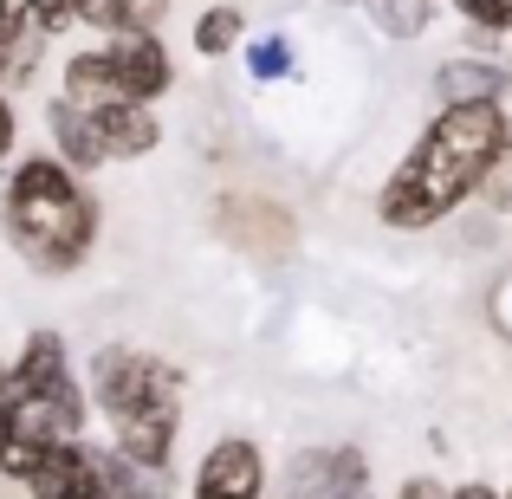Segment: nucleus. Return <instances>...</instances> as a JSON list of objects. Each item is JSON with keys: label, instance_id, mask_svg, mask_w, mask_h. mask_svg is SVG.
I'll return each instance as SVG.
<instances>
[{"label": "nucleus", "instance_id": "dca6fc26", "mask_svg": "<svg viewBox=\"0 0 512 499\" xmlns=\"http://www.w3.org/2000/svg\"><path fill=\"white\" fill-rule=\"evenodd\" d=\"M188 46H195L201 59H227V52H240V46H247V13H240L234 0L201 7L195 26H188Z\"/></svg>", "mask_w": 512, "mask_h": 499}, {"label": "nucleus", "instance_id": "bb28decb", "mask_svg": "<svg viewBox=\"0 0 512 499\" xmlns=\"http://www.w3.org/2000/svg\"><path fill=\"white\" fill-rule=\"evenodd\" d=\"M0 20H7V0H0Z\"/></svg>", "mask_w": 512, "mask_h": 499}, {"label": "nucleus", "instance_id": "a878e982", "mask_svg": "<svg viewBox=\"0 0 512 499\" xmlns=\"http://www.w3.org/2000/svg\"><path fill=\"white\" fill-rule=\"evenodd\" d=\"M500 499H512V487H500Z\"/></svg>", "mask_w": 512, "mask_h": 499}, {"label": "nucleus", "instance_id": "f3484780", "mask_svg": "<svg viewBox=\"0 0 512 499\" xmlns=\"http://www.w3.org/2000/svg\"><path fill=\"white\" fill-rule=\"evenodd\" d=\"M383 39H422L435 26V0H357Z\"/></svg>", "mask_w": 512, "mask_h": 499}, {"label": "nucleus", "instance_id": "9d476101", "mask_svg": "<svg viewBox=\"0 0 512 499\" xmlns=\"http://www.w3.org/2000/svg\"><path fill=\"white\" fill-rule=\"evenodd\" d=\"M512 65L487 59V52H454L435 65V104H506Z\"/></svg>", "mask_w": 512, "mask_h": 499}, {"label": "nucleus", "instance_id": "4468645a", "mask_svg": "<svg viewBox=\"0 0 512 499\" xmlns=\"http://www.w3.org/2000/svg\"><path fill=\"white\" fill-rule=\"evenodd\" d=\"M59 98H65V104H78L85 117L124 98V91H117V78H111V65H104V46H78V52H65V65H59ZM130 104H137V98H130Z\"/></svg>", "mask_w": 512, "mask_h": 499}, {"label": "nucleus", "instance_id": "7ed1b4c3", "mask_svg": "<svg viewBox=\"0 0 512 499\" xmlns=\"http://www.w3.org/2000/svg\"><path fill=\"white\" fill-rule=\"evenodd\" d=\"M85 396H91V415L104 422H124V415H143V409H163V402H182L188 396V376L175 370L169 357L156 350H137V344H98L85 363Z\"/></svg>", "mask_w": 512, "mask_h": 499}, {"label": "nucleus", "instance_id": "412c9836", "mask_svg": "<svg viewBox=\"0 0 512 499\" xmlns=\"http://www.w3.org/2000/svg\"><path fill=\"white\" fill-rule=\"evenodd\" d=\"M26 13H33V26L46 39H59V33H72V26H78V0H26Z\"/></svg>", "mask_w": 512, "mask_h": 499}, {"label": "nucleus", "instance_id": "20e7f679", "mask_svg": "<svg viewBox=\"0 0 512 499\" xmlns=\"http://www.w3.org/2000/svg\"><path fill=\"white\" fill-rule=\"evenodd\" d=\"M286 499H363L370 493V454L357 441H318V448H299L279 474Z\"/></svg>", "mask_w": 512, "mask_h": 499}, {"label": "nucleus", "instance_id": "0eeeda50", "mask_svg": "<svg viewBox=\"0 0 512 499\" xmlns=\"http://www.w3.org/2000/svg\"><path fill=\"white\" fill-rule=\"evenodd\" d=\"M98 46H104V65H111L124 98L163 104L175 91V52H169L163 33H111V39H98Z\"/></svg>", "mask_w": 512, "mask_h": 499}, {"label": "nucleus", "instance_id": "a211bd4d", "mask_svg": "<svg viewBox=\"0 0 512 499\" xmlns=\"http://www.w3.org/2000/svg\"><path fill=\"white\" fill-rule=\"evenodd\" d=\"M247 78L253 85H279V78H292L299 72V46H292V33H260V39H247Z\"/></svg>", "mask_w": 512, "mask_h": 499}, {"label": "nucleus", "instance_id": "f03ea898", "mask_svg": "<svg viewBox=\"0 0 512 499\" xmlns=\"http://www.w3.org/2000/svg\"><path fill=\"white\" fill-rule=\"evenodd\" d=\"M104 234V201L85 175L65 169L52 150H33L7 169L0 188V240L33 279H72Z\"/></svg>", "mask_w": 512, "mask_h": 499}, {"label": "nucleus", "instance_id": "aec40b11", "mask_svg": "<svg viewBox=\"0 0 512 499\" xmlns=\"http://www.w3.org/2000/svg\"><path fill=\"white\" fill-rule=\"evenodd\" d=\"M39 461H46V441H26V435H13L7 428V441H0V480H33L39 474Z\"/></svg>", "mask_w": 512, "mask_h": 499}, {"label": "nucleus", "instance_id": "cd10ccee", "mask_svg": "<svg viewBox=\"0 0 512 499\" xmlns=\"http://www.w3.org/2000/svg\"><path fill=\"white\" fill-rule=\"evenodd\" d=\"M0 370H7V363H0Z\"/></svg>", "mask_w": 512, "mask_h": 499}, {"label": "nucleus", "instance_id": "393cba45", "mask_svg": "<svg viewBox=\"0 0 512 499\" xmlns=\"http://www.w3.org/2000/svg\"><path fill=\"white\" fill-rule=\"evenodd\" d=\"M0 441H7V409H0Z\"/></svg>", "mask_w": 512, "mask_h": 499}, {"label": "nucleus", "instance_id": "f257e3e1", "mask_svg": "<svg viewBox=\"0 0 512 499\" xmlns=\"http://www.w3.org/2000/svg\"><path fill=\"white\" fill-rule=\"evenodd\" d=\"M506 143V104H441L409 143L389 182L376 188V221L389 234H428L480 195Z\"/></svg>", "mask_w": 512, "mask_h": 499}, {"label": "nucleus", "instance_id": "b1692460", "mask_svg": "<svg viewBox=\"0 0 512 499\" xmlns=\"http://www.w3.org/2000/svg\"><path fill=\"white\" fill-rule=\"evenodd\" d=\"M448 499H500V487H487V480H461V487H448Z\"/></svg>", "mask_w": 512, "mask_h": 499}, {"label": "nucleus", "instance_id": "5701e85b", "mask_svg": "<svg viewBox=\"0 0 512 499\" xmlns=\"http://www.w3.org/2000/svg\"><path fill=\"white\" fill-rule=\"evenodd\" d=\"M396 499H448V480H435V474H409L396 487Z\"/></svg>", "mask_w": 512, "mask_h": 499}, {"label": "nucleus", "instance_id": "9b49d317", "mask_svg": "<svg viewBox=\"0 0 512 499\" xmlns=\"http://www.w3.org/2000/svg\"><path fill=\"white\" fill-rule=\"evenodd\" d=\"M91 124H98L111 163H143V156L163 150V117H156V104L117 98V104H104V111H91Z\"/></svg>", "mask_w": 512, "mask_h": 499}, {"label": "nucleus", "instance_id": "2eb2a0df", "mask_svg": "<svg viewBox=\"0 0 512 499\" xmlns=\"http://www.w3.org/2000/svg\"><path fill=\"white\" fill-rule=\"evenodd\" d=\"M78 26H91L98 39H111V33H163L169 0H78Z\"/></svg>", "mask_w": 512, "mask_h": 499}, {"label": "nucleus", "instance_id": "6ab92c4d", "mask_svg": "<svg viewBox=\"0 0 512 499\" xmlns=\"http://www.w3.org/2000/svg\"><path fill=\"white\" fill-rule=\"evenodd\" d=\"M448 7L467 20V33H480V39H512V0H448Z\"/></svg>", "mask_w": 512, "mask_h": 499}, {"label": "nucleus", "instance_id": "39448f33", "mask_svg": "<svg viewBox=\"0 0 512 499\" xmlns=\"http://www.w3.org/2000/svg\"><path fill=\"white\" fill-rule=\"evenodd\" d=\"M85 422H91V396L78 376H59V383L46 389H26V396L7 402V428L26 441H46V448H59V441H85Z\"/></svg>", "mask_w": 512, "mask_h": 499}, {"label": "nucleus", "instance_id": "f8f14e48", "mask_svg": "<svg viewBox=\"0 0 512 499\" xmlns=\"http://www.w3.org/2000/svg\"><path fill=\"white\" fill-rule=\"evenodd\" d=\"M26 499H104L98 467H91V441H59V448H46L39 474L26 480Z\"/></svg>", "mask_w": 512, "mask_h": 499}, {"label": "nucleus", "instance_id": "1a4fd4ad", "mask_svg": "<svg viewBox=\"0 0 512 499\" xmlns=\"http://www.w3.org/2000/svg\"><path fill=\"white\" fill-rule=\"evenodd\" d=\"M59 376H72V350H65V337L59 331H26L20 337V350L7 357V370H0V409H7L13 396H26V389H46V383H59Z\"/></svg>", "mask_w": 512, "mask_h": 499}, {"label": "nucleus", "instance_id": "6e6552de", "mask_svg": "<svg viewBox=\"0 0 512 499\" xmlns=\"http://www.w3.org/2000/svg\"><path fill=\"white\" fill-rule=\"evenodd\" d=\"M175 441H182V402H163V409H143V415L111 422V448L124 454V461H137L143 474H169Z\"/></svg>", "mask_w": 512, "mask_h": 499}, {"label": "nucleus", "instance_id": "4be33fe9", "mask_svg": "<svg viewBox=\"0 0 512 499\" xmlns=\"http://www.w3.org/2000/svg\"><path fill=\"white\" fill-rule=\"evenodd\" d=\"M20 150V111H13V91L0 85V163Z\"/></svg>", "mask_w": 512, "mask_h": 499}, {"label": "nucleus", "instance_id": "423d86ee", "mask_svg": "<svg viewBox=\"0 0 512 499\" xmlns=\"http://www.w3.org/2000/svg\"><path fill=\"white\" fill-rule=\"evenodd\" d=\"M188 499H266V448L253 435H214L188 474Z\"/></svg>", "mask_w": 512, "mask_h": 499}, {"label": "nucleus", "instance_id": "ddd939ff", "mask_svg": "<svg viewBox=\"0 0 512 499\" xmlns=\"http://www.w3.org/2000/svg\"><path fill=\"white\" fill-rule=\"evenodd\" d=\"M46 137H52V156H59L65 169H78V175H98V169H111V156H104V137H98V124H91L78 104H65L59 91H52V104H46Z\"/></svg>", "mask_w": 512, "mask_h": 499}]
</instances>
